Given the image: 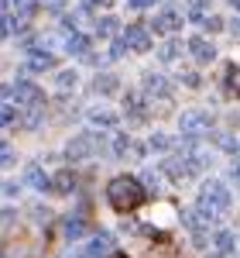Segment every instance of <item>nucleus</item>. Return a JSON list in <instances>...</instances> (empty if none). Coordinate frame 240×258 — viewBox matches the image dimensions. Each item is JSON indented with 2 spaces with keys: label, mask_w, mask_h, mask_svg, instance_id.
<instances>
[{
  "label": "nucleus",
  "mask_w": 240,
  "mask_h": 258,
  "mask_svg": "<svg viewBox=\"0 0 240 258\" xmlns=\"http://www.w3.org/2000/svg\"><path fill=\"white\" fill-rule=\"evenodd\" d=\"M89 120H93L96 127H113V124H117V117H113L110 110H93V114H89Z\"/></svg>",
  "instance_id": "22"
},
{
  "label": "nucleus",
  "mask_w": 240,
  "mask_h": 258,
  "mask_svg": "<svg viewBox=\"0 0 240 258\" xmlns=\"http://www.w3.org/2000/svg\"><path fill=\"white\" fill-rule=\"evenodd\" d=\"M179 127L185 138H199V135H209V127H213V117L206 114V110H185L179 117Z\"/></svg>",
  "instance_id": "3"
},
{
  "label": "nucleus",
  "mask_w": 240,
  "mask_h": 258,
  "mask_svg": "<svg viewBox=\"0 0 240 258\" xmlns=\"http://www.w3.org/2000/svg\"><path fill=\"white\" fill-rule=\"evenodd\" d=\"M103 4H110V0H82V11H96Z\"/></svg>",
  "instance_id": "29"
},
{
  "label": "nucleus",
  "mask_w": 240,
  "mask_h": 258,
  "mask_svg": "<svg viewBox=\"0 0 240 258\" xmlns=\"http://www.w3.org/2000/svg\"><path fill=\"white\" fill-rule=\"evenodd\" d=\"M28 182H31L35 189H41V193H45V189H52V179L45 176L38 165H28Z\"/></svg>",
  "instance_id": "18"
},
{
  "label": "nucleus",
  "mask_w": 240,
  "mask_h": 258,
  "mask_svg": "<svg viewBox=\"0 0 240 258\" xmlns=\"http://www.w3.org/2000/svg\"><path fill=\"white\" fill-rule=\"evenodd\" d=\"M117 18H103V21H96V35H100V38H113V35H117Z\"/></svg>",
  "instance_id": "21"
},
{
  "label": "nucleus",
  "mask_w": 240,
  "mask_h": 258,
  "mask_svg": "<svg viewBox=\"0 0 240 258\" xmlns=\"http://www.w3.org/2000/svg\"><path fill=\"white\" fill-rule=\"evenodd\" d=\"M233 31H237V35H240V18H237V21H233Z\"/></svg>",
  "instance_id": "35"
},
{
  "label": "nucleus",
  "mask_w": 240,
  "mask_h": 258,
  "mask_svg": "<svg viewBox=\"0 0 240 258\" xmlns=\"http://www.w3.org/2000/svg\"><path fill=\"white\" fill-rule=\"evenodd\" d=\"M202 24H206L209 31H220V28H223V21H220V18H206V21H202Z\"/></svg>",
  "instance_id": "30"
},
{
  "label": "nucleus",
  "mask_w": 240,
  "mask_h": 258,
  "mask_svg": "<svg viewBox=\"0 0 240 258\" xmlns=\"http://www.w3.org/2000/svg\"><path fill=\"white\" fill-rule=\"evenodd\" d=\"M230 176H233V182H237V189H240V162L233 165V172H230Z\"/></svg>",
  "instance_id": "34"
},
{
  "label": "nucleus",
  "mask_w": 240,
  "mask_h": 258,
  "mask_svg": "<svg viewBox=\"0 0 240 258\" xmlns=\"http://www.w3.org/2000/svg\"><path fill=\"white\" fill-rule=\"evenodd\" d=\"M189 52L196 55V62H213L216 59V48H213V41H206V38H189Z\"/></svg>",
  "instance_id": "11"
},
{
  "label": "nucleus",
  "mask_w": 240,
  "mask_h": 258,
  "mask_svg": "<svg viewBox=\"0 0 240 258\" xmlns=\"http://www.w3.org/2000/svg\"><path fill=\"white\" fill-rule=\"evenodd\" d=\"M148 148H151V152H168V148H172V138H168V135H155V138L148 141Z\"/></svg>",
  "instance_id": "25"
},
{
  "label": "nucleus",
  "mask_w": 240,
  "mask_h": 258,
  "mask_svg": "<svg viewBox=\"0 0 240 258\" xmlns=\"http://www.w3.org/2000/svg\"><path fill=\"white\" fill-rule=\"evenodd\" d=\"M76 189V176L69 172V169H62L52 176V193H72Z\"/></svg>",
  "instance_id": "15"
},
{
  "label": "nucleus",
  "mask_w": 240,
  "mask_h": 258,
  "mask_svg": "<svg viewBox=\"0 0 240 258\" xmlns=\"http://www.w3.org/2000/svg\"><path fill=\"white\" fill-rule=\"evenodd\" d=\"M213 258H230L237 251V234L233 231H216V238H213Z\"/></svg>",
  "instance_id": "10"
},
{
  "label": "nucleus",
  "mask_w": 240,
  "mask_h": 258,
  "mask_svg": "<svg viewBox=\"0 0 240 258\" xmlns=\"http://www.w3.org/2000/svg\"><path fill=\"white\" fill-rule=\"evenodd\" d=\"M65 48H69L72 55H86V52H89V41H86V35H79V31H72V35L65 38Z\"/></svg>",
  "instance_id": "17"
},
{
  "label": "nucleus",
  "mask_w": 240,
  "mask_h": 258,
  "mask_svg": "<svg viewBox=\"0 0 240 258\" xmlns=\"http://www.w3.org/2000/svg\"><path fill=\"white\" fill-rule=\"evenodd\" d=\"M110 251H113V238H110V234H96L82 255H86V258H106Z\"/></svg>",
  "instance_id": "12"
},
{
  "label": "nucleus",
  "mask_w": 240,
  "mask_h": 258,
  "mask_svg": "<svg viewBox=\"0 0 240 258\" xmlns=\"http://www.w3.org/2000/svg\"><path fill=\"white\" fill-rule=\"evenodd\" d=\"M52 66H55V55L45 52V48H35V52L28 55V69H31V73H45V69H52Z\"/></svg>",
  "instance_id": "14"
},
{
  "label": "nucleus",
  "mask_w": 240,
  "mask_h": 258,
  "mask_svg": "<svg viewBox=\"0 0 240 258\" xmlns=\"http://www.w3.org/2000/svg\"><path fill=\"white\" fill-rule=\"evenodd\" d=\"M233 11H240V0H233Z\"/></svg>",
  "instance_id": "36"
},
{
  "label": "nucleus",
  "mask_w": 240,
  "mask_h": 258,
  "mask_svg": "<svg viewBox=\"0 0 240 258\" xmlns=\"http://www.w3.org/2000/svg\"><path fill=\"white\" fill-rule=\"evenodd\" d=\"M86 234V220H82V214H76V217L65 220V238H82Z\"/></svg>",
  "instance_id": "20"
},
{
  "label": "nucleus",
  "mask_w": 240,
  "mask_h": 258,
  "mask_svg": "<svg viewBox=\"0 0 240 258\" xmlns=\"http://www.w3.org/2000/svg\"><path fill=\"white\" fill-rule=\"evenodd\" d=\"M48 4H52V0H48Z\"/></svg>",
  "instance_id": "37"
},
{
  "label": "nucleus",
  "mask_w": 240,
  "mask_h": 258,
  "mask_svg": "<svg viewBox=\"0 0 240 258\" xmlns=\"http://www.w3.org/2000/svg\"><path fill=\"white\" fill-rule=\"evenodd\" d=\"M127 48H131V45H127L124 38H117V41H113V48H110V59H120V55H124Z\"/></svg>",
  "instance_id": "28"
},
{
  "label": "nucleus",
  "mask_w": 240,
  "mask_h": 258,
  "mask_svg": "<svg viewBox=\"0 0 240 258\" xmlns=\"http://www.w3.org/2000/svg\"><path fill=\"white\" fill-rule=\"evenodd\" d=\"M226 93L230 97H240V62H233L226 69Z\"/></svg>",
  "instance_id": "19"
},
{
  "label": "nucleus",
  "mask_w": 240,
  "mask_h": 258,
  "mask_svg": "<svg viewBox=\"0 0 240 258\" xmlns=\"http://www.w3.org/2000/svg\"><path fill=\"white\" fill-rule=\"evenodd\" d=\"M124 110H127V120L131 124H144L148 120V103H144L141 93H127L124 97Z\"/></svg>",
  "instance_id": "8"
},
{
  "label": "nucleus",
  "mask_w": 240,
  "mask_h": 258,
  "mask_svg": "<svg viewBox=\"0 0 240 258\" xmlns=\"http://www.w3.org/2000/svg\"><path fill=\"white\" fill-rule=\"evenodd\" d=\"M144 182L134 176H117L110 179V186H106V200H110V207L120 210V214H127V210H138L141 203H144Z\"/></svg>",
  "instance_id": "1"
},
{
  "label": "nucleus",
  "mask_w": 240,
  "mask_h": 258,
  "mask_svg": "<svg viewBox=\"0 0 240 258\" xmlns=\"http://www.w3.org/2000/svg\"><path fill=\"white\" fill-rule=\"evenodd\" d=\"M199 210L206 217H223L226 210H230V189L223 186L220 179H209V182H202L199 189Z\"/></svg>",
  "instance_id": "2"
},
{
  "label": "nucleus",
  "mask_w": 240,
  "mask_h": 258,
  "mask_svg": "<svg viewBox=\"0 0 240 258\" xmlns=\"http://www.w3.org/2000/svg\"><path fill=\"white\" fill-rule=\"evenodd\" d=\"M127 4H131V7H138V11H141V7H155L158 0H127Z\"/></svg>",
  "instance_id": "32"
},
{
  "label": "nucleus",
  "mask_w": 240,
  "mask_h": 258,
  "mask_svg": "<svg viewBox=\"0 0 240 258\" xmlns=\"http://www.w3.org/2000/svg\"><path fill=\"white\" fill-rule=\"evenodd\" d=\"M4 165H14V152H11V145L4 141Z\"/></svg>",
  "instance_id": "31"
},
{
  "label": "nucleus",
  "mask_w": 240,
  "mask_h": 258,
  "mask_svg": "<svg viewBox=\"0 0 240 258\" xmlns=\"http://www.w3.org/2000/svg\"><path fill=\"white\" fill-rule=\"evenodd\" d=\"M11 100H18L21 107H41V90L28 80H18L11 86Z\"/></svg>",
  "instance_id": "5"
},
{
  "label": "nucleus",
  "mask_w": 240,
  "mask_h": 258,
  "mask_svg": "<svg viewBox=\"0 0 240 258\" xmlns=\"http://www.w3.org/2000/svg\"><path fill=\"white\" fill-rule=\"evenodd\" d=\"M59 90L62 93H65V90H72V86H76V73H72V69H65V73H59Z\"/></svg>",
  "instance_id": "26"
},
{
  "label": "nucleus",
  "mask_w": 240,
  "mask_h": 258,
  "mask_svg": "<svg viewBox=\"0 0 240 258\" xmlns=\"http://www.w3.org/2000/svg\"><path fill=\"white\" fill-rule=\"evenodd\" d=\"M158 35H172V31H179L182 28V11H175V7H168V11H161V14H155V24H151Z\"/></svg>",
  "instance_id": "6"
},
{
  "label": "nucleus",
  "mask_w": 240,
  "mask_h": 258,
  "mask_svg": "<svg viewBox=\"0 0 240 258\" xmlns=\"http://www.w3.org/2000/svg\"><path fill=\"white\" fill-rule=\"evenodd\" d=\"M182 220H185V227H189V231L196 234V241H202V231L209 227V220H213V217H206L202 210H189V214H185Z\"/></svg>",
  "instance_id": "13"
},
{
  "label": "nucleus",
  "mask_w": 240,
  "mask_h": 258,
  "mask_svg": "<svg viewBox=\"0 0 240 258\" xmlns=\"http://www.w3.org/2000/svg\"><path fill=\"white\" fill-rule=\"evenodd\" d=\"M96 148H100V138H96V135H76V138L69 141L65 155H69L72 162H79V159H89Z\"/></svg>",
  "instance_id": "4"
},
{
  "label": "nucleus",
  "mask_w": 240,
  "mask_h": 258,
  "mask_svg": "<svg viewBox=\"0 0 240 258\" xmlns=\"http://www.w3.org/2000/svg\"><path fill=\"white\" fill-rule=\"evenodd\" d=\"M144 93L151 100H161V103H168V97H172V86H168V80L165 76H155V73H148L144 76Z\"/></svg>",
  "instance_id": "7"
},
{
  "label": "nucleus",
  "mask_w": 240,
  "mask_h": 258,
  "mask_svg": "<svg viewBox=\"0 0 240 258\" xmlns=\"http://www.w3.org/2000/svg\"><path fill=\"white\" fill-rule=\"evenodd\" d=\"M124 41H127L134 52H148V48H151V35H148L144 24H131V28L124 31Z\"/></svg>",
  "instance_id": "9"
},
{
  "label": "nucleus",
  "mask_w": 240,
  "mask_h": 258,
  "mask_svg": "<svg viewBox=\"0 0 240 258\" xmlns=\"http://www.w3.org/2000/svg\"><path fill=\"white\" fill-rule=\"evenodd\" d=\"M206 7H209V0H189V18L192 21H206V14H202Z\"/></svg>",
  "instance_id": "24"
},
{
  "label": "nucleus",
  "mask_w": 240,
  "mask_h": 258,
  "mask_svg": "<svg viewBox=\"0 0 240 258\" xmlns=\"http://www.w3.org/2000/svg\"><path fill=\"white\" fill-rule=\"evenodd\" d=\"M14 117H18V114H14V103H11V100H4V110H0L4 127H11V124H14Z\"/></svg>",
  "instance_id": "27"
},
{
  "label": "nucleus",
  "mask_w": 240,
  "mask_h": 258,
  "mask_svg": "<svg viewBox=\"0 0 240 258\" xmlns=\"http://www.w3.org/2000/svg\"><path fill=\"white\" fill-rule=\"evenodd\" d=\"M93 93H103V97H110V93H117V76H110V73H103L93 80Z\"/></svg>",
  "instance_id": "16"
},
{
  "label": "nucleus",
  "mask_w": 240,
  "mask_h": 258,
  "mask_svg": "<svg viewBox=\"0 0 240 258\" xmlns=\"http://www.w3.org/2000/svg\"><path fill=\"white\" fill-rule=\"evenodd\" d=\"M179 52H182V41H168V45H161L158 59L161 62H172V59H179Z\"/></svg>",
  "instance_id": "23"
},
{
  "label": "nucleus",
  "mask_w": 240,
  "mask_h": 258,
  "mask_svg": "<svg viewBox=\"0 0 240 258\" xmlns=\"http://www.w3.org/2000/svg\"><path fill=\"white\" fill-rule=\"evenodd\" d=\"M144 186H151V189H158V176H155V172H144Z\"/></svg>",
  "instance_id": "33"
}]
</instances>
